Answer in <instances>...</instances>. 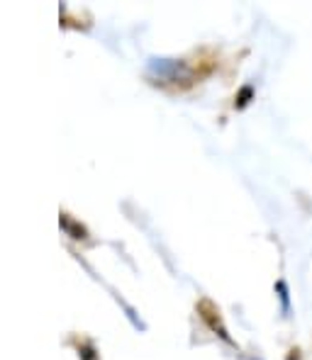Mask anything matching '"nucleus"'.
Listing matches in <instances>:
<instances>
[{
	"instance_id": "nucleus-1",
	"label": "nucleus",
	"mask_w": 312,
	"mask_h": 360,
	"mask_svg": "<svg viewBox=\"0 0 312 360\" xmlns=\"http://www.w3.org/2000/svg\"><path fill=\"white\" fill-rule=\"evenodd\" d=\"M198 311H200V316H203L205 321H208V326L213 329L218 336L222 338V341H227V343H232V338H230V333H227V326H225V321H222V316H220V309L213 304L210 300H203L198 304Z\"/></svg>"
}]
</instances>
